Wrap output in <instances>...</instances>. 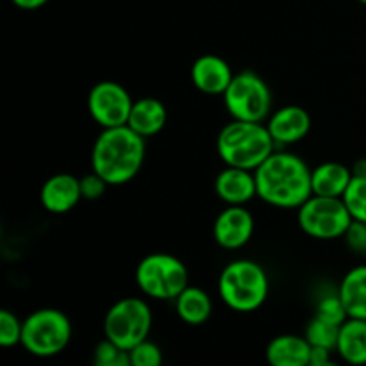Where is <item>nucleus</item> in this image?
I'll return each mask as SVG.
<instances>
[{
	"label": "nucleus",
	"instance_id": "1",
	"mask_svg": "<svg viewBox=\"0 0 366 366\" xmlns=\"http://www.w3.org/2000/svg\"><path fill=\"white\" fill-rule=\"evenodd\" d=\"M257 199L277 209H299L311 195V168L300 156L275 150L254 170Z\"/></svg>",
	"mask_w": 366,
	"mask_h": 366
},
{
	"label": "nucleus",
	"instance_id": "2",
	"mask_svg": "<svg viewBox=\"0 0 366 366\" xmlns=\"http://www.w3.org/2000/svg\"><path fill=\"white\" fill-rule=\"evenodd\" d=\"M147 139L129 125L102 129L92 149V170L109 186L131 182L143 168Z\"/></svg>",
	"mask_w": 366,
	"mask_h": 366
},
{
	"label": "nucleus",
	"instance_id": "3",
	"mask_svg": "<svg viewBox=\"0 0 366 366\" xmlns=\"http://www.w3.org/2000/svg\"><path fill=\"white\" fill-rule=\"evenodd\" d=\"M277 150L267 124L231 120L217 136V152L225 167L256 170Z\"/></svg>",
	"mask_w": 366,
	"mask_h": 366
},
{
	"label": "nucleus",
	"instance_id": "4",
	"mask_svg": "<svg viewBox=\"0 0 366 366\" xmlns=\"http://www.w3.org/2000/svg\"><path fill=\"white\" fill-rule=\"evenodd\" d=\"M270 293V279L257 261H229L218 275V297L236 313H254Z\"/></svg>",
	"mask_w": 366,
	"mask_h": 366
},
{
	"label": "nucleus",
	"instance_id": "5",
	"mask_svg": "<svg viewBox=\"0 0 366 366\" xmlns=\"http://www.w3.org/2000/svg\"><path fill=\"white\" fill-rule=\"evenodd\" d=\"M134 281L139 292L149 299L174 302L189 286V272L179 257L154 252L139 261Z\"/></svg>",
	"mask_w": 366,
	"mask_h": 366
},
{
	"label": "nucleus",
	"instance_id": "6",
	"mask_svg": "<svg viewBox=\"0 0 366 366\" xmlns=\"http://www.w3.org/2000/svg\"><path fill=\"white\" fill-rule=\"evenodd\" d=\"M71 335L74 327L63 311L41 307L24 320L20 345L34 357H54L70 345Z\"/></svg>",
	"mask_w": 366,
	"mask_h": 366
},
{
	"label": "nucleus",
	"instance_id": "7",
	"mask_svg": "<svg viewBox=\"0 0 366 366\" xmlns=\"http://www.w3.org/2000/svg\"><path fill=\"white\" fill-rule=\"evenodd\" d=\"M152 329V310L139 297L117 300L104 317V336L124 350L149 340Z\"/></svg>",
	"mask_w": 366,
	"mask_h": 366
},
{
	"label": "nucleus",
	"instance_id": "8",
	"mask_svg": "<svg viewBox=\"0 0 366 366\" xmlns=\"http://www.w3.org/2000/svg\"><path fill=\"white\" fill-rule=\"evenodd\" d=\"M222 99L232 120L264 124L272 114V106H274L270 86L259 74L252 70L234 74Z\"/></svg>",
	"mask_w": 366,
	"mask_h": 366
},
{
	"label": "nucleus",
	"instance_id": "9",
	"mask_svg": "<svg viewBox=\"0 0 366 366\" xmlns=\"http://www.w3.org/2000/svg\"><path fill=\"white\" fill-rule=\"evenodd\" d=\"M297 222L304 234L327 242L343 238L349 225L352 224V217L343 199L311 195L297 209Z\"/></svg>",
	"mask_w": 366,
	"mask_h": 366
},
{
	"label": "nucleus",
	"instance_id": "10",
	"mask_svg": "<svg viewBox=\"0 0 366 366\" xmlns=\"http://www.w3.org/2000/svg\"><path fill=\"white\" fill-rule=\"evenodd\" d=\"M131 93L125 86L114 81L97 82L88 93L86 106L92 120L100 129H113L127 125L132 111Z\"/></svg>",
	"mask_w": 366,
	"mask_h": 366
},
{
	"label": "nucleus",
	"instance_id": "11",
	"mask_svg": "<svg viewBox=\"0 0 366 366\" xmlns=\"http://www.w3.org/2000/svg\"><path fill=\"white\" fill-rule=\"evenodd\" d=\"M256 222L245 206H225L213 222V238L224 250H239L252 239Z\"/></svg>",
	"mask_w": 366,
	"mask_h": 366
},
{
	"label": "nucleus",
	"instance_id": "12",
	"mask_svg": "<svg viewBox=\"0 0 366 366\" xmlns=\"http://www.w3.org/2000/svg\"><path fill=\"white\" fill-rule=\"evenodd\" d=\"M264 124L277 147L295 145V143L302 142L311 131L310 113L295 104L272 111Z\"/></svg>",
	"mask_w": 366,
	"mask_h": 366
},
{
	"label": "nucleus",
	"instance_id": "13",
	"mask_svg": "<svg viewBox=\"0 0 366 366\" xmlns=\"http://www.w3.org/2000/svg\"><path fill=\"white\" fill-rule=\"evenodd\" d=\"M189 75L193 86L204 95H224L234 77V71L224 57L204 54L192 64Z\"/></svg>",
	"mask_w": 366,
	"mask_h": 366
},
{
	"label": "nucleus",
	"instance_id": "14",
	"mask_svg": "<svg viewBox=\"0 0 366 366\" xmlns=\"http://www.w3.org/2000/svg\"><path fill=\"white\" fill-rule=\"evenodd\" d=\"M214 193L225 206H247L257 197L256 175L245 168L225 167L214 177Z\"/></svg>",
	"mask_w": 366,
	"mask_h": 366
},
{
	"label": "nucleus",
	"instance_id": "15",
	"mask_svg": "<svg viewBox=\"0 0 366 366\" xmlns=\"http://www.w3.org/2000/svg\"><path fill=\"white\" fill-rule=\"evenodd\" d=\"M82 199L81 179L71 174H56L46 179L39 192V202L49 213H70Z\"/></svg>",
	"mask_w": 366,
	"mask_h": 366
},
{
	"label": "nucleus",
	"instance_id": "16",
	"mask_svg": "<svg viewBox=\"0 0 366 366\" xmlns=\"http://www.w3.org/2000/svg\"><path fill=\"white\" fill-rule=\"evenodd\" d=\"M313 347L306 336L279 335L272 340L264 350L268 366H310Z\"/></svg>",
	"mask_w": 366,
	"mask_h": 366
},
{
	"label": "nucleus",
	"instance_id": "17",
	"mask_svg": "<svg viewBox=\"0 0 366 366\" xmlns=\"http://www.w3.org/2000/svg\"><path fill=\"white\" fill-rule=\"evenodd\" d=\"M168 120V111L161 100L154 97H142L132 104L131 117H129L127 125L139 134L142 138H152L159 134L164 129Z\"/></svg>",
	"mask_w": 366,
	"mask_h": 366
},
{
	"label": "nucleus",
	"instance_id": "18",
	"mask_svg": "<svg viewBox=\"0 0 366 366\" xmlns=\"http://www.w3.org/2000/svg\"><path fill=\"white\" fill-rule=\"evenodd\" d=\"M352 181V170L338 161H325L311 168V188L313 195L342 199Z\"/></svg>",
	"mask_w": 366,
	"mask_h": 366
},
{
	"label": "nucleus",
	"instance_id": "19",
	"mask_svg": "<svg viewBox=\"0 0 366 366\" xmlns=\"http://www.w3.org/2000/svg\"><path fill=\"white\" fill-rule=\"evenodd\" d=\"M336 354L349 366H366V320L347 318L340 327Z\"/></svg>",
	"mask_w": 366,
	"mask_h": 366
},
{
	"label": "nucleus",
	"instance_id": "20",
	"mask_svg": "<svg viewBox=\"0 0 366 366\" xmlns=\"http://www.w3.org/2000/svg\"><path fill=\"white\" fill-rule=\"evenodd\" d=\"M175 313L179 320L186 325H204L213 315V299L206 290L199 286H188L177 299L174 300Z\"/></svg>",
	"mask_w": 366,
	"mask_h": 366
},
{
	"label": "nucleus",
	"instance_id": "21",
	"mask_svg": "<svg viewBox=\"0 0 366 366\" xmlns=\"http://www.w3.org/2000/svg\"><path fill=\"white\" fill-rule=\"evenodd\" d=\"M338 295L349 318L366 320V263L350 268L338 286Z\"/></svg>",
	"mask_w": 366,
	"mask_h": 366
},
{
	"label": "nucleus",
	"instance_id": "22",
	"mask_svg": "<svg viewBox=\"0 0 366 366\" xmlns=\"http://www.w3.org/2000/svg\"><path fill=\"white\" fill-rule=\"evenodd\" d=\"M340 327H342V325L329 324V322L313 317L310 320V324L306 325L304 336H306V340L310 342L311 347H317V349H325V350H331V352H336V343H338Z\"/></svg>",
	"mask_w": 366,
	"mask_h": 366
},
{
	"label": "nucleus",
	"instance_id": "23",
	"mask_svg": "<svg viewBox=\"0 0 366 366\" xmlns=\"http://www.w3.org/2000/svg\"><path fill=\"white\" fill-rule=\"evenodd\" d=\"M342 199L352 220L366 224V177H354L352 175V181Z\"/></svg>",
	"mask_w": 366,
	"mask_h": 366
},
{
	"label": "nucleus",
	"instance_id": "24",
	"mask_svg": "<svg viewBox=\"0 0 366 366\" xmlns=\"http://www.w3.org/2000/svg\"><path fill=\"white\" fill-rule=\"evenodd\" d=\"M93 366H132L129 350L120 349L104 338L93 350Z\"/></svg>",
	"mask_w": 366,
	"mask_h": 366
},
{
	"label": "nucleus",
	"instance_id": "25",
	"mask_svg": "<svg viewBox=\"0 0 366 366\" xmlns=\"http://www.w3.org/2000/svg\"><path fill=\"white\" fill-rule=\"evenodd\" d=\"M315 317L335 325H342L349 318L345 306L338 295V290L332 295H324L322 299H318L317 307H315Z\"/></svg>",
	"mask_w": 366,
	"mask_h": 366
},
{
	"label": "nucleus",
	"instance_id": "26",
	"mask_svg": "<svg viewBox=\"0 0 366 366\" xmlns=\"http://www.w3.org/2000/svg\"><path fill=\"white\" fill-rule=\"evenodd\" d=\"M21 332H24V320H20L9 310L0 311V345L4 349L20 345Z\"/></svg>",
	"mask_w": 366,
	"mask_h": 366
},
{
	"label": "nucleus",
	"instance_id": "27",
	"mask_svg": "<svg viewBox=\"0 0 366 366\" xmlns=\"http://www.w3.org/2000/svg\"><path fill=\"white\" fill-rule=\"evenodd\" d=\"M132 366H163V352L157 343L145 340L129 350Z\"/></svg>",
	"mask_w": 366,
	"mask_h": 366
},
{
	"label": "nucleus",
	"instance_id": "28",
	"mask_svg": "<svg viewBox=\"0 0 366 366\" xmlns=\"http://www.w3.org/2000/svg\"><path fill=\"white\" fill-rule=\"evenodd\" d=\"M345 239V245L350 252L360 254L365 256L366 254V224L360 220H352V224L349 225V229L343 234Z\"/></svg>",
	"mask_w": 366,
	"mask_h": 366
},
{
	"label": "nucleus",
	"instance_id": "29",
	"mask_svg": "<svg viewBox=\"0 0 366 366\" xmlns=\"http://www.w3.org/2000/svg\"><path fill=\"white\" fill-rule=\"evenodd\" d=\"M107 182L100 177L99 174L92 170V174L84 175L81 177V193H82V199L86 200H99L100 197L106 193L107 189Z\"/></svg>",
	"mask_w": 366,
	"mask_h": 366
},
{
	"label": "nucleus",
	"instance_id": "30",
	"mask_svg": "<svg viewBox=\"0 0 366 366\" xmlns=\"http://www.w3.org/2000/svg\"><path fill=\"white\" fill-rule=\"evenodd\" d=\"M11 2L24 11H34V9H39V7L45 6L49 0H11Z\"/></svg>",
	"mask_w": 366,
	"mask_h": 366
},
{
	"label": "nucleus",
	"instance_id": "31",
	"mask_svg": "<svg viewBox=\"0 0 366 366\" xmlns=\"http://www.w3.org/2000/svg\"><path fill=\"white\" fill-rule=\"evenodd\" d=\"M350 170L354 177H366V159H357Z\"/></svg>",
	"mask_w": 366,
	"mask_h": 366
},
{
	"label": "nucleus",
	"instance_id": "32",
	"mask_svg": "<svg viewBox=\"0 0 366 366\" xmlns=\"http://www.w3.org/2000/svg\"><path fill=\"white\" fill-rule=\"evenodd\" d=\"M310 366H342V365H338V363H335V361H325V363H311Z\"/></svg>",
	"mask_w": 366,
	"mask_h": 366
},
{
	"label": "nucleus",
	"instance_id": "33",
	"mask_svg": "<svg viewBox=\"0 0 366 366\" xmlns=\"http://www.w3.org/2000/svg\"><path fill=\"white\" fill-rule=\"evenodd\" d=\"M357 2H361V4H365V6H366V0H357Z\"/></svg>",
	"mask_w": 366,
	"mask_h": 366
},
{
	"label": "nucleus",
	"instance_id": "34",
	"mask_svg": "<svg viewBox=\"0 0 366 366\" xmlns=\"http://www.w3.org/2000/svg\"><path fill=\"white\" fill-rule=\"evenodd\" d=\"M365 259H366V254H365Z\"/></svg>",
	"mask_w": 366,
	"mask_h": 366
}]
</instances>
